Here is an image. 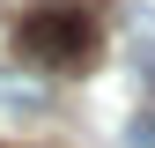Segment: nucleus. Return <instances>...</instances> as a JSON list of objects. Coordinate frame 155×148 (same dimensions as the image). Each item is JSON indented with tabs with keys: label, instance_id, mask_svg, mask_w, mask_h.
<instances>
[{
	"label": "nucleus",
	"instance_id": "f03ea898",
	"mask_svg": "<svg viewBox=\"0 0 155 148\" xmlns=\"http://www.w3.org/2000/svg\"><path fill=\"white\" fill-rule=\"evenodd\" d=\"M0 104H8V111H37V104H45V82H22V74H0Z\"/></svg>",
	"mask_w": 155,
	"mask_h": 148
},
{
	"label": "nucleus",
	"instance_id": "7ed1b4c3",
	"mask_svg": "<svg viewBox=\"0 0 155 148\" xmlns=\"http://www.w3.org/2000/svg\"><path fill=\"white\" fill-rule=\"evenodd\" d=\"M133 148H155V111H140V119H133Z\"/></svg>",
	"mask_w": 155,
	"mask_h": 148
},
{
	"label": "nucleus",
	"instance_id": "f257e3e1",
	"mask_svg": "<svg viewBox=\"0 0 155 148\" xmlns=\"http://www.w3.org/2000/svg\"><path fill=\"white\" fill-rule=\"evenodd\" d=\"M96 45H104V30H96L89 8H59V0H45V8H30L22 22H15V52H22L37 74H74V67H89Z\"/></svg>",
	"mask_w": 155,
	"mask_h": 148
}]
</instances>
